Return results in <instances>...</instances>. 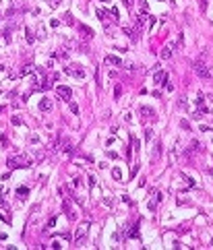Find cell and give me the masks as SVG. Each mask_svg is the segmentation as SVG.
I'll list each match as a JSON object with an SVG mask.
<instances>
[{"label":"cell","instance_id":"obj_13","mask_svg":"<svg viewBox=\"0 0 213 250\" xmlns=\"http://www.w3.org/2000/svg\"><path fill=\"white\" fill-rule=\"evenodd\" d=\"M17 194H19V198H27L29 197V188L27 186H21V188H17Z\"/></svg>","mask_w":213,"mask_h":250},{"label":"cell","instance_id":"obj_12","mask_svg":"<svg viewBox=\"0 0 213 250\" xmlns=\"http://www.w3.org/2000/svg\"><path fill=\"white\" fill-rule=\"evenodd\" d=\"M62 211H64V213L68 215V219H75V213L70 211V205H68V200H64V203H62Z\"/></svg>","mask_w":213,"mask_h":250},{"label":"cell","instance_id":"obj_32","mask_svg":"<svg viewBox=\"0 0 213 250\" xmlns=\"http://www.w3.org/2000/svg\"><path fill=\"white\" fill-rule=\"evenodd\" d=\"M102 2H110V0H102Z\"/></svg>","mask_w":213,"mask_h":250},{"label":"cell","instance_id":"obj_16","mask_svg":"<svg viewBox=\"0 0 213 250\" xmlns=\"http://www.w3.org/2000/svg\"><path fill=\"white\" fill-rule=\"evenodd\" d=\"M95 13H97V19H99V21H106V10L103 9H97Z\"/></svg>","mask_w":213,"mask_h":250},{"label":"cell","instance_id":"obj_3","mask_svg":"<svg viewBox=\"0 0 213 250\" xmlns=\"http://www.w3.org/2000/svg\"><path fill=\"white\" fill-rule=\"evenodd\" d=\"M56 95H58L62 101H70V97H73V89L66 85H58L56 87Z\"/></svg>","mask_w":213,"mask_h":250},{"label":"cell","instance_id":"obj_14","mask_svg":"<svg viewBox=\"0 0 213 250\" xmlns=\"http://www.w3.org/2000/svg\"><path fill=\"white\" fill-rule=\"evenodd\" d=\"M139 227H141V223H135V227L130 230V233H128V236H130V238H139Z\"/></svg>","mask_w":213,"mask_h":250},{"label":"cell","instance_id":"obj_20","mask_svg":"<svg viewBox=\"0 0 213 250\" xmlns=\"http://www.w3.org/2000/svg\"><path fill=\"white\" fill-rule=\"evenodd\" d=\"M199 10H201V13L207 10V0H199Z\"/></svg>","mask_w":213,"mask_h":250},{"label":"cell","instance_id":"obj_8","mask_svg":"<svg viewBox=\"0 0 213 250\" xmlns=\"http://www.w3.org/2000/svg\"><path fill=\"white\" fill-rule=\"evenodd\" d=\"M52 108H54V104H52L50 97H42V101H39V110H42V112H50Z\"/></svg>","mask_w":213,"mask_h":250},{"label":"cell","instance_id":"obj_26","mask_svg":"<svg viewBox=\"0 0 213 250\" xmlns=\"http://www.w3.org/2000/svg\"><path fill=\"white\" fill-rule=\"evenodd\" d=\"M182 43H184V35L178 33V48H182Z\"/></svg>","mask_w":213,"mask_h":250},{"label":"cell","instance_id":"obj_6","mask_svg":"<svg viewBox=\"0 0 213 250\" xmlns=\"http://www.w3.org/2000/svg\"><path fill=\"white\" fill-rule=\"evenodd\" d=\"M103 62H106L108 66H122V60H120L118 56H114V54H108V56L103 58Z\"/></svg>","mask_w":213,"mask_h":250},{"label":"cell","instance_id":"obj_18","mask_svg":"<svg viewBox=\"0 0 213 250\" xmlns=\"http://www.w3.org/2000/svg\"><path fill=\"white\" fill-rule=\"evenodd\" d=\"M25 33H27V42H29V43H33V42H35V37L31 35V29H27V27H25Z\"/></svg>","mask_w":213,"mask_h":250},{"label":"cell","instance_id":"obj_2","mask_svg":"<svg viewBox=\"0 0 213 250\" xmlns=\"http://www.w3.org/2000/svg\"><path fill=\"white\" fill-rule=\"evenodd\" d=\"M87 232H89V221H83V223L77 227V233H75V246H81L87 238Z\"/></svg>","mask_w":213,"mask_h":250},{"label":"cell","instance_id":"obj_15","mask_svg":"<svg viewBox=\"0 0 213 250\" xmlns=\"http://www.w3.org/2000/svg\"><path fill=\"white\" fill-rule=\"evenodd\" d=\"M124 33H126L128 37H130V39H133V42H136V35H135V31H133V29H130V27H124Z\"/></svg>","mask_w":213,"mask_h":250},{"label":"cell","instance_id":"obj_23","mask_svg":"<svg viewBox=\"0 0 213 250\" xmlns=\"http://www.w3.org/2000/svg\"><path fill=\"white\" fill-rule=\"evenodd\" d=\"M13 124H15V126H21V124H23V120H21L19 116H13Z\"/></svg>","mask_w":213,"mask_h":250},{"label":"cell","instance_id":"obj_22","mask_svg":"<svg viewBox=\"0 0 213 250\" xmlns=\"http://www.w3.org/2000/svg\"><path fill=\"white\" fill-rule=\"evenodd\" d=\"M110 13H112V17H114V21H118V17H120V13H118V9H116V6H114V9H112Z\"/></svg>","mask_w":213,"mask_h":250},{"label":"cell","instance_id":"obj_29","mask_svg":"<svg viewBox=\"0 0 213 250\" xmlns=\"http://www.w3.org/2000/svg\"><path fill=\"white\" fill-rule=\"evenodd\" d=\"M54 225H56V217H52L50 221H48V227H54Z\"/></svg>","mask_w":213,"mask_h":250},{"label":"cell","instance_id":"obj_21","mask_svg":"<svg viewBox=\"0 0 213 250\" xmlns=\"http://www.w3.org/2000/svg\"><path fill=\"white\" fill-rule=\"evenodd\" d=\"M151 138H153V130H151V128H147V130H145V141L149 143Z\"/></svg>","mask_w":213,"mask_h":250},{"label":"cell","instance_id":"obj_19","mask_svg":"<svg viewBox=\"0 0 213 250\" xmlns=\"http://www.w3.org/2000/svg\"><path fill=\"white\" fill-rule=\"evenodd\" d=\"M112 176H114L116 180H120V178H122V172H120L118 167H114V170H112Z\"/></svg>","mask_w":213,"mask_h":250},{"label":"cell","instance_id":"obj_27","mask_svg":"<svg viewBox=\"0 0 213 250\" xmlns=\"http://www.w3.org/2000/svg\"><path fill=\"white\" fill-rule=\"evenodd\" d=\"M178 105H180V108H184V110H186V99H184V97H180V101H178Z\"/></svg>","mask_w":213,"mask_h":250},{"label":"cell","instance_id":"obj_24","mask_svg":"<svg viewBox=\"0 0 213 250\" xmlns=\"http://www.w3.org/2000/svg\"><path fill=\"white\" fill-rule=\"evenodd\" d=\"M33 70V66H23V70H21V75H29Z\"/></svg>","mask_w":213,"mask_h":250},{"label":"cell","instance_id":"obj_25","mask_svg":"<svg viewBox=\"0 0 213 250\" xmlns=\"http://www.w3.org/2000/svg\"><path fill=\"white\" fill-rule=\"evenodd\" d=\"M70 112H73V114H79V105L73 104V101H70Z\"/></svg>","mask_w":213,"mask_h":250},{"label":"cell","instance_id":"obj_11","mask_svg":"<svg viewBox=\"0 0 213 250\" xmlns=\"http://www.w3.org/2000/svg\"><path fill=\"white\" fill-rule=\"evenodd\" d=\"M159 56H162V60H170V58H172V48H170V46H166V48H162V52H159Z\"/></svg>","mask_w":213,"mask_h":250},{"label":"cell","instance_id":"obj_30","mask_svg":"<svg viewBox=\"0 0 213 250\" xmlns=\"http://www.w3.org/2000/svg\"><path fill=\"white\" fill-rule=\"evenodd\" d=\"M89 186H91V188L95 186V178H93V176H89Z\"/></svg>","mask_w":213,"mask_h":250},{"label":"cell","instance_id":"obj_1","mask_svg":"<svg viewBox=\"0 0 213 250\" xmlns=\"http://www.w3.org/2000/svg\"><path fill=\"white\" fill-rule=\"evenodd\" d=\"M6 165H9L10 170H15V167H31L33 161L27 155H17V157H10L9 161H6Z\"/></svg>","mask_w":213,"mask_h":250},{"label":"cell","instance_id":"obj_5","mask_svg":"<svg viewBox=\"0 0 213 250\" xmlns=\"http://www.w3.org/2000/svg\"><path fill=\"white\" fill-rule=\"evenodd\" d=\"M139 114H141L143 118H147V120H155V112L151 108H147V105H141V108H139Z\"/></svg>","mask_w":213,"mask_h":250},{"label":"cell","instance_id":"obj_10","mask_svg":"<svg viewBox=\"0 0 213 250\" xmlns=\"http://www.w3.org/2000/svg\"><path fill=\"white\" fill-rule=\"evenodd\" d=\"M166 79H168V75H166L163 70H157V72L153 75V83H155V85H159V83H163Z\"/></svg>","mask_w":213,"mask_h":250},{"label":"cell","instance_id":"obj_7","mask_svg":"<svg viewBox=\"0 0 213 250\" xmlns=\"http://www.w3.org/2000/svg\"><path fill=\"white\" fill-rule=\"evenodd\" d=\"M66 72L68 75H73V77H77V79H85V70L81 68V66H68Z\"/></svg>","mask_w":213,"mask_h":250},{"label":"cell","instance_id":"obj_31","mask_svg":"<svg viewBox=\"0 0 213 250\" xmlns=\"http://www.w3.org/2000/svg\"><path fill=\"white\" fill-rule=\"evenodd\" d=\"M2 70H4V66H0V72H2Z\"/></svg>","mask_w":213,"mask_h":250},{"label":"cell","instance_id":"obj_28","mask_svg":"<svg viewBox=\"0 0 213 250\" xmlns=\"http://www.w3.org/2000/svg\"><path fill=\"white\" fill-rule=\"evenodd\" d=\"M136 172H139V165H135V167L130 170V178H135V176H136Z\"/></svg>","mask_w":213,"mask_h":250},{"label":"cell","instance_id":"obj_4","mask_svg":"<svg viewBox=\"0 0 213 250\" xmlns=\"http://www.w3.org/2000/svg\"><path fill=\"white\" fill-rule=\"evenodd\" d=\"M192 68H195V72H196L201 79H211V72L207 70V66H205L203 62H199V60L192 62Z\"/></svg>","mask_w":213,"mask_h":250},{"label":"cell","instance_id":"obj_9","mask_svg":"<svg viewBox=\"0 0 213 250\" xmlns=\"http://www.w3.org/2000/svg\"><path fill=\"white\" fill-rule=\"evenodd\" d=\"M79 33H81V37H85V39H91L93 37V29H89L87 25H79Z\"/></svg>","mask_w":213,"mask_h":250},{"label":"cell","instance_id":"obj_17","mask_svg":"<svg viewBox=\"0 0 213 250\" xmlns=\"http://www.w3.org/2000/svg\"><path fill=\"white\" fill-rule=\"evenodd\" d=\"M120 95H122V85H116V89H114V97L120 99Z\"/></svg>","mask_w":213,"mask_h":250}]
</instances>
